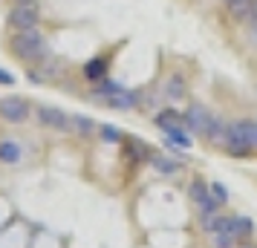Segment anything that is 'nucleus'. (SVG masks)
Wrapping results in <instances>:
<instances>
[{"label": "nucleus", "mask_w": 257, "mask_h": 248, "mask_svg": "<svg viewBox=\"0 0 257 248\" xmlns=\"http://www.w3.org/2000/svg\"><path fill=\"white\" fill-rule=\"evenodd\" d=\"M225 136H228V124H225L222 118L214 116V121H211L208 133H205V139H208L211 144H217V147H225Z\"/></svg>", "instance_id": "9d476101"}, {"label": "nucleus", "mask_w": 257, "mask_h": 248, "mask_svg": "<svg viewBox=\"0 0 257 248\" xmlns=\"http://www.w3.org/2000/svg\"><path fill=\"white\" fill-rule=\"evenodd\" d=\"M251 3L254 0H234V3H225L228 6V12H231V18L234 21H248V15H251Z\"/></svg>", "instance_id": "9b49d317"}, {"label": "nucleus", "mask_w": 257, "mask_h": 248, "mask_svg": "<svg viewBox=\"0 0 257 248\" xmlns=\"http://www.w3.org/2000/svg\"><path fill=\"white\" fill-rule=\"evenodd\" d=\"M208 190H211V193H214V199L220 202V205H222V202H225V199H228V190L222 188L220 182H211V185H208Z\"/></svg>", "instance_id": "aec40b11"}, {"label": "nucleus", "mask_w": 257, "mask_h": 248, "mask_svg": "<svg viewBox=\"0 0 257 248\" xmlns=\"http://www.w3.org/2000/svg\"><path fill=\"white\" fill-rule=\"evenodd\" d=\"M104 104H110L113 110H133V107L139 104V95L136 93H130V90H116L113 95H107L104 98Z\"/></svg>", "instance_id": "1a4fd4ad"}, {"label": "nucleus", "mask_w": 257, "mask_h": 248, "mask_svg": "<svg viewBox=\"0 0 257 248\" xmlns=\"http://www.w3.org/2000/svg\"><path fill=\"white\" fill-rule=\"evenodd\" d=\"M162 93L168 95L171 101H176V98H182V95H185V81H182L179 75H171V78H168V84H165Z\"/></svg>", "instance_id": "ddd939ff"}, {"label": "nucleus", "mask_w": 257, "mask_h": 248, "mask_svg": "<svg viewBox=\"0 0 257 248\" xmlns=\"http://www.w3.org/2000/svg\"><path fill=\"white\" fill-rule=\"evenodd\" d=\"M254 130H257V121H251V118H240V121L228 124L225 150H228L234 159H245V153L254 150Z\"/></svg>", "instance_id": "f257e3e1"}, {"label": "nucleus", "mask_w": 257, "mask_h": 248, "mask_svg": "<svg viewBox=\"0 0 257 248\" xmlns=\"http://www.w3.org/2000/svg\"><path fill=\"white\" fill-rule=\"evenodd\" d=\"M0 162H6V165L21 162V147L15 142H0Z\"/></svg>", "instance_id": "4468645a"}, {"label": "nucleus", "mask_w": 257, "mask_h": 248, "mask_svg": "<svg viewBox=\"0 0 257 248\" xmlns=\"http://www.w3.org/2000/svg\"><path fill=\"white\" fill-rule=\"evenodd\" d=\"M214 245L217 248H234L237 245V236L225 234V231H214Z\"/></svg>", "instance_id": "a211bd4d"}, {"label": "nucleus", "mask_w": 257, "mask_h": 248, "mask_svg": "<svg viewBox=\"0 0 257 248\" xmlns=\"http://www.w3.org/2000/svg\"><path fill=\"white\" fill-rule=\"evenodd\" d=\"M217 231H225V234H231V236H237V239H243V236H248L251 231H254V222H251V219H245V216H234V219H220Z\"/></svg>", "instance_id": "0eeeda50"}, {"label": "nucleus", "mask_w": 257, "mask_h": 248, "mask_svg": "<svg viewBox=\"0 0 257 248\" xmlns=\"http://www.w3.org/2000/svg\"><path fill=\"white\" fill-rule=\"evenodd\" d=\"M211 121H214V116H211L208 110L202 104H191L185 110V127L188 130H194V133H208V127H211Z\"/></svg>", "instance_id": "423d86ee"}, {"label": "nucleus", "mask_w": 257, "mask_h": 248, "mask_svg": "<svg viewBox=\"0 0 257 248\" xmlns=\"http://www.w3.org/2000/svg\"><path fill=\"white\" fill-rule=\"evenodd\" d=\"M70 130L78 133V136H90L95 130V121L87 116H70Z\"/></svg>", "instance_id": "f8f14e48"}, {"label": "nucleus", "mask_w": 257, "mask_h": 248, "mask_svg": "<svg viewBox=\"0 0 257 248\" xmlns=\"http://www.w3.org/2000/svg\"><path fill=\"white\" fill-rule=\"evenodd\" d=\"M35 116L44 127H49V130H55V133L70 130V116H67L64 110H58V107H38Z\"/></svg>", "instance_id": "39448f33"}, {"label": "nucleus", "mask_w": 257, "mask_h": 248, "mask_svg": "<svg viewBox=\"0 0 257 248\" xmlns=\"http://www.w3.org/2000/svg\"><path fill=\"white\" fill-rule=\"evenodd\" d=\"M15 3H32V0H15Z\"/></svg>", "instance_id": "b1692460"}, {"label": "nucleus", "mask_w": 257, "mask_h": 248, "mask_svg": "<svg viewBox=\"0 0 257 248\" xmlns=\"http://www.w3.org/2000/svg\"><path fill=\"white\" fill-rule=\"evenodd\" d=\"M101 139H104V142H121V130L107 124V127H101Z\"/></svg>", "instance_id": "6ab92c4d"}, {"label": "nucleus", "mask_w": 257, "mask_h": 248, "mask_svg": "<svg viewBox=\"0 0 257 248\" xmlns=\"http://www.w3.org/2000/svg\"><path fill=\"white\" fill-rule=\"evenodd\" d=\"M254 121H257V118H254ZM254 150H257V130H254Z\"/></svg>", "instance_id": "5701e85b"}, {"label": "nucleus", "mask_w": 257, "mask_h": 248, "mask_svg": "<svg viewBox=\"0 0 257 248\" xmlns=\"http://www.w3.org/2000/svg\"><path fill=\"white\" fill-rule=\"evenodd\" d=\"M153 121H156V127H162L165 133L188 130V127H185V116H179L176 110H162V113H156V116H153Z\"/></svg>", "instance_id": "6e6552de"}, {"label": "nucleus", "mask_w": 257, "mask_h": 248, "mask_svg": "<svg viewBox=\"0 0 257 248\" xmlns=\"http://www.w3.org/2000/svg\"><path fill=\"white\" fill-rule=\"evenodd\" d=\"M0 84H6V87L15 84V75H12V72H6V70H0Z\"/></svg>", "instance_id": "4be33fe9"}, {"label": "nucleus", "mask_w": 257, "mask_h": 248, "mask_svg": "<svg viewBox=\"0 0 257 248\" xmlns=\"http://www.w3.org/2000/svg\"><path fill=\"white\" fill-rule=\"evenodd\" d=\"M225 3H234V0H225Z\"/></svg>", "instance_id": "393cba45"}, {"label": "nucleus", "mask_w": 257, "mask_h": 248, "mask_svg": "<svg viewBox=\"0 0 257 248\" xmlns=\"http://www.w3.org/2000/svg\"><path fill=\"white\" fill-rule=\"evenodd\" d=\"M0 116L12 124H21L29 118V101L21 95H6V98H0Z\"/></svg>", "instance_id": "20e7f679"}, {"label": "nucleus", "mask_w": 257, "mask_h": 248, "mask_svg": "<svg viewBox=\"0 0 257 248\" xmlns=\"http://www.w3.org/2000/svg\"><path fill=\"white\" fill-rule=\"evenodd\" d=\"M151 162L159 173H176V170H179V165L171 162V159H165V156H151Z\"/></svg>", "instance_id": "f3484780"}, {"label": "nucleus", "mask_w": 257, "mask_h": 248, "mask_svg": "<svg viewBox=\"0 0 257 248\" xmlns=\"http://www.w3.org/2000/svg\"><path fill=\"white\" fill-rule=\"evenodd\" d=\"M188 193H191V199L197 202V208H199V205H202V202H205V199L211 196L208 185H205L202 179H194V182H191V188H188Z\"/></svg>", "instance_id": "2eb2a0df"}, {"label": "nucleus", "mask_w": 257, "mask_h": 248, "mask_svg": "<svg viewBox=\"0 0 257 248\" xmlns=\"http://www.w3.org/2000/svg\"><path fill=\"white\" fill-rule=\"evenodd\" d=\"M47 52V38L41 29H21L12 38V55L21 61H41Z\"/></svg>", "instance_id": "f03ea898"}, {"label": "nucleus", "mask_w": 257, "mask_h": 248, "mask_svg": "<svg viewBox=\"0 0 257 248\" xmlns=\"http://www.w3.org/2000/svg\"><path fill=\"white\" fill-rule=\"evenodd\" d=\"M104 70H107L104 58H93V61H87V64H84V75H87L90 81H98V78L104 75Z\"/></svg>", "instance_id": "dca6fc26"}, {"label": "nucleus", "mask_w": 257, "mask_h": 248, "mask_svg": "<svg viewBox=\"0 0 257 248\" xmlns=\"http://www.w3.org/2000/svg\"><path fill=\"white\" fill-rule=\"evenodd\" d=\"M168 139H171V142L174 144H179V147H191V139H188V133L185 130H179V133H168Z\"/></svg>", "instance_id": "412c9836"}, {"label": "nucleus", "mask_w": 257, "mask_h": 248, "mask_svg": "<svg viewBox=\"0 0 257 248\" xmlns=\"http://www.w3.org/2000/svg\"><path fill=\"white\" fill-rule=\"evenodd\" d=\"M38 21H41V12H38V3H15L12 12H9V26H12L15 32H21V29H35Z\"/></svg>", "instance_id": "7ed1b4c3"}]
</instances>
